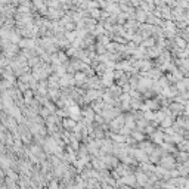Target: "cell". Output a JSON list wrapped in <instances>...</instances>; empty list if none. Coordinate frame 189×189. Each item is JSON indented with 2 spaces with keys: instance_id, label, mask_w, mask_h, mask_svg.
I'll return each mask as SVG.
<instances>
[{
  "instance_id": "cell-1",
  "label": "cell",
  "mask_w": 189,
  "mask_h": 189,
  "mask_svg": "<svg viewBox=\"0 0 189 189\" xmlns=\"http://www.w3.org/2000/svg\"><path fill=\"white\" fill-rule=\"evenodd\" d=\"M170 124H171V120H168V118H166V120H162V126H166V127H168Z\"/></svg>"
},
{
  "instance_id": "cell-2",
  "label": "cell",
  "mask_w": 189,
  "mask_h": 189,
  "mask_svg": "<svg viewBox=\"0 0 189 189\" xmlns=\"http://www.w3.org/2000/svg\"><path fill=\"white\" fill-rule=\"evenodd\" d=\"M177 43H179V46H180V47H185V46H186L185 40H182V38H177Z\"/></svg>"
},
{
  "instance_id": "cell-3",
  "label": "cell",
  "mask_w": 189,
  "mask_h": 189,
  "mask_svg": "<svg viewBox=\"0 0 189 189\" xmlns=\"http://www.w3.org/2000/svg\"><path fill=\"white\" fill-rule=\"evenodd\" d=\"M185 87H186V86H185V83H183V81H180V83H177V89H180V90H185Z\"/></svg>"
},
{
  "instance_id": "cell-4",
  "label": "cell",
  "mask_w": 189,
  "mask_h": 189,
  "mask_svg": "<svg viewBox=\"0 0 189 189\" xmlns=\"http://www.w3.org/2000/svg\"><path fill=\"white\" fill-rule=\"evenodd\" d=\"M173 109H174V111H180V109H182V106L177 105V103H174V105H173Z\"/></svg>"
}]
</instances>
